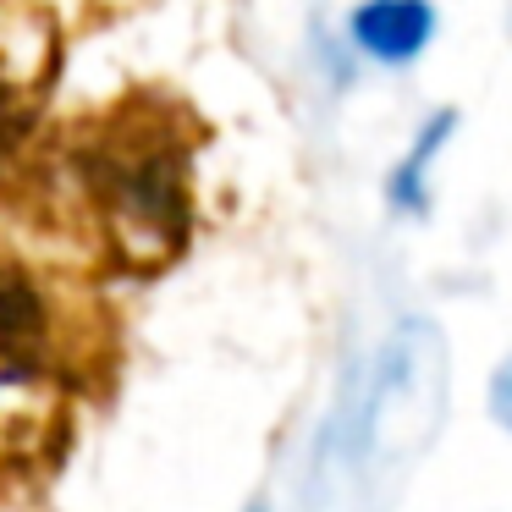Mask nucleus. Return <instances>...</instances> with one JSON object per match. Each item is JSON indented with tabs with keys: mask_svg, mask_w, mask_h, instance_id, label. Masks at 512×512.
<instances>
[{
	"mask_svg": "<svg viewBox=\"0 0 512 512\" xmlns=\"http://www.w3.org/2000/svg\"><path fill=\"white\" fill-rule=\"evenodd\" d=\"M193 144V111L166 89L116 94L56 122L17 226L100 281L160 276L193 237Z\"/></svg>",
	"mask_w": 512,
	"mask_h": 512,
	"instance_id": "1",
	"label": "nucleus"
},
{
	"mask_svg": "<svg viewBox=\"0 0 512 512\" xmlns=\"http://www.w3.org/2000/svg\"><path fill=\"white\" fill-rule=\"evenodd\" d=\"M122 380L105 281L0 232V507L39 501Z\"/></svg>",
	"mask_w": 512,
	"mask_h": 512,
	"instance_id": "2",
	"label": "nucleus"
},
{
	"mask_svg": "<svg viewBox=\"0 0 512 512\" xmlns=\"http://www.w3.org/2000/svg\"><path fill=\"white\" fill-rule=\"evenodd\" d=\"M61 83V23L39 0H0V215L17 221L56 133L50 94Z\"/></svg>",
	"mask_w": 512,
	"mask_h": 512,
	"instance_id": "3",
	"label": "nucleus"
},
{
	"mask_svg": "<svg viewBox=\"0 0 512 512\" xmlns=\"http://www.w3.org/2000/svg\"><path fill=\"white\" fill-rule=\"evenodd\" d=\"M441 380H446V347L435 325H402L391 347L380 353V369L364 391L358 413V446L353 468L364 474V457L375 463H408L441 419Z\"/></svg>",
	"mask_w": 512,
	"mask_h": 512,
	"instance_id": "4",
	"label": "nucleus"
},
{
	"mask_svg": "<svg viewBox=\"0 0 512 512\" xmlns=\"http://www.w3.org/2000/svg\"><path fill=\"white\" fill-rule=\"evenodd\" d=\"M347 28H353V45L364 56H375L380 67H408L430 45L435 12H430V0H364L347 17Z\"/></svg>",
	"mask_w": 512,
	"mask_h": 512,
	"instance_id": "5",
	"label": "nucleus"
},
{
	"mask_svg": "<svg viewBox=\"0 0 512 512\" xmlns=\"http://www.w3.org/2000/svg\"><path fill=\"white\" fill-rule=\"evenodd\" d=\"M452 133H457V116H452V111H435L430 127L419 133V144L402 155V166L391 171V204H397V210H424V204H430L424 177H430L435 155H441V144H446Z\"/></svg>",
	"mask_w": 512,
	"mask_h": 512,
	"instance_id": "6",
	"label": "nucleus"
},
{
	"mask_svg": "<svg viewBox=\"0 0 512 512\" xmlns=\"http://www.w3.org/2000/svg\"><path fill=\"white\" fill-rule=\"evenodd\" d=\"M490 419H496L501 430H512V358L490 375Z\"/></svg>",
	"mask_w": 512,
	"mask_h": 512,
	"instance_id": "7",
	"label": "nucleus"
}]
</instances>
